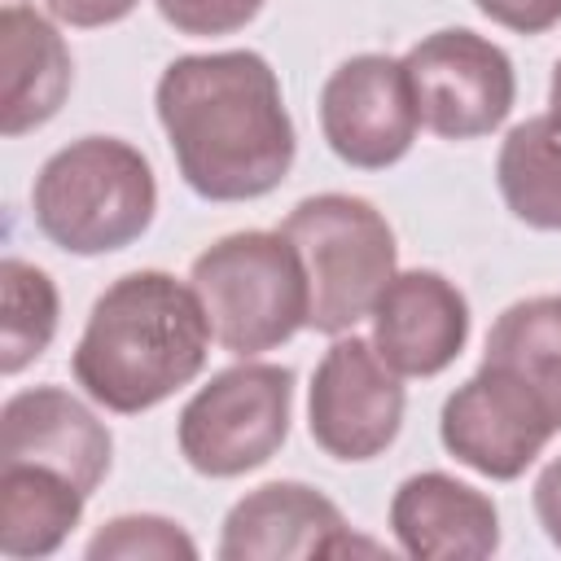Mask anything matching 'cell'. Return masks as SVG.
I'll return each mask as SVG.
<instances>
[{
	"label": "cell",
	"instance_id": "18",
	"mask_svg": "<svg viewBox=\"0 0 561 561\" xmlns=\"http://www.w3.org/2000/svg\"><path fill=\"white\" fill-rule=\"evenodd\" d=\"M482 359L526 381L561 430V298L539 294L504 307L486 333Z\"/></svg>",
	"mask_w": 561,
	"mask_h": 561
},
{
	"label": "cell",
	"instance_id": "17",
	"mask_svg": "<svg viewBox=\"0 0 561 561\" xmlns=\"http://www.w3.org/2000/svg\"><path fill=\"white\" fill-rule=\"evenodd\" d=\"M495 184L526 228L561 232V114H530L500 140Z\"/></svg>",
	"mask_w": 561,
	"mask_h": 561
},
{
	"label": "cell",
	"instance_id": "15",
	"mask_svg": "<svg viewBox=\"0 0 561 561\" xmlns=\"http://www.w3.org/2000/svg\"><path fill=\"white\" fill-rule=\"evenodd\" d=\"M75 83L61 31L31 4L9 0L0 13V131L26 136L57 118Z\"/></svg>",
	"mask_w": 561,
	"mask_h": 561
},
{
	"label": "cell",
	"instance_id": "14",
	"mask_svg": "<svg viewBox=\"0 0 561 561\" xmlns=\"http://www.w3.org/2000/svg\"><path fill=\"white\" fill-rule=\"evenodd\" d=\"M399 552L421 561H482L500 548V508L486 491L425 469L399 482L390 500Z\"/></svg>",
	"mask_w": 561,
	"mask_h": 561
},
{
	"label": "cell",
	"instance_id": "22",
	"mask_svg": "<svg viewBox=\"0 0 561 561\" xmlns=\"http://www.w3.org/2000/svg\"><path fill=\"white\" fill-rule=\"evenodd\" d=\"M478 13L491 22L517 31V35H543L561 22V0H473Z\"/></svg>",
	"mask_w": 561,
	"mask_h": 561
},
{
	"label": "cell",
	"instance_id": "9",
	"mask_svg": "<svg viewBox=\"0 0 561 561\" xmlns=\"http://www.w3.org/2000/svg\"><path fill=\"white\" fill-rule=\"evenodd\" d=\"M552 434H561V430L548 416V408L539 403V394L486 359L478 364V373L469 381H460L447 394V403L438 412L443 447L460 465H469L473 473H482L491 482L522 478L539 460V451L548 447Z\"/></svg>",
	"mask_w": 561,
	"mask_h": 561
},
{
	"label": "cell",
	"instance_id": "23",
	"mask_svg": "<svg viewBox=\"0 0 561 561\" xmlns=\"http://www.w3.org/2000/svg\"><path fill=\"white\" fill-rule=\"evenodd\" d=\"M57 22H66V26H83V31H92V26H110V22H123L140 0H39Z\"/></svg>",
	"mask_w": 561,
	"mask_h": 561
},
{
	"label": "cell",
	"instance_id": "1",
	"mask_svg": "<svg viewBox=\"0 0 561 561\" xmlns=\"http://www.w3.org/2000/svg\"><path fill=\"white\" fill-rule=\"evenodd\" d=\"M153 105L184 184L206 202L267 197L294 167L280 79L250 48L175 57L158 75Z\"/></svg>",
	"mask_w": 561,
	"mask_h": 561
},
{
	"label": "cell",
	"instance_id": "21",
	"mask_svg": "<svg viewBox=\"0 0 561 561\" xmlns=\"http://www.w3.org/2000/svg\"><path fill=\"white\" fill-rule=\"evenodd\" d=\"M162 22H171L180 35H232L259 18L267 0H153Z\"/></svg>",
	"mask_w": 561,
	"mask_h": 561
},
{
	"label": "cell",
	"instance_id": "20",
	"mask_svg": "<svg viewBox=\"0 0 561 561\" xmlns=\"http://www.w3.org/2000/svg\"><path fill=\"white\" fill-rule=\"evenodd\" d=\"M197 543L180 530V522L158 513H123L110 517L88 539V561H193Z\"/></svg>",
	"mask_w": 561,
	"mask_h": 561
},
{
	"label": "cell",
	"instance_id": "2",
	"mask_svg": "<svg viewBox=\"0 0 561 561\" xmlns=\"http://www.w3.org/2000/svg\"><path fill=\"white\" fill-rule=\"evenodd\" d=\"M210 342L193 285L145 267L118 276L92 302L70 368L92 403L136 416L188 386L202 373Z\"/></svg>",
	"mask_w": 561,
	"mask_h": 561
},
{
	"label": "cell",
	"instance_id": "5",
	"mask_svg": "<svg viewBox=\"0 0 561 561\" xmlns=\"http://www.w3.org/2000/svg\"><path fill=\"white\" fill-rule=\"evenodd\" d=\"M285 241L298 250L307 272V329L324 337L351 333L368 320L377 294L399 272V245L386 215L351 193L302 197L285 224Z\"/></svg>",
	"mask_w": 561,
	"mask_h": 561
},
{
	"label": "cell",
	"instance_id": "6",
	"mask_svg": "<svg viewBox=\"0 0 561 561\" xmlns=\"http://www.w3.org/2000/svg\"><path fill=\"white\" fill-rule=\"evenodd\" d=\"M294 373L285 364H232L215 373L180 412L175 443L193 473L241 478L267 465L289 438Z\"/></svg>",
	"mask_w": 561,
	"mask_h": 561
},
{
	"label": "cell",
	"instance_id": "11",
	"mask_svg": "<svg viewBox=\"0 0 561 561\" xmlns=\"http://www.w3.org/2000/svg\"><path fill=\"white\" fill-rule=\"evenodd\" d=\"M373 346L399 377H438L451 368L469 342V302L465 294L430 267L394 272L377 294Z\"/></svg>",
	"mask_w": 561,
	"mask_h": 561
},
{
	"label": "cell",
	"instance_id": "8",
	"mask_svg": "<svg viewBox=\"0 0 561 561\" xmlns=\"http://www.w3.org/2000/svg\"><path fill=\"white\" fill-rule=\"evenodd\" d=\"M403 377L377 355L373 337L342 333L311 373L307 430L333 460L359 465L381 456L403 425Z\"/></svg>",
	"mask_w": 561,
	"mask_h": 561
},
{
	"label": "cell",
	"instance_id": "19",
	"mask_svg": "<svg viewBox=\"0 0 561 561\" xmlns=\"http://www.w3.org/2000/svg\"><path fill=\"white\" fill-rule=\"evenodd\" d=\"M57 285L44 267L9 254L0 263V373L13 377L35 364L57 333Z\"/></svg>",
	"mask_w": 561,
	"mask_h": 561
},
{
	"label": "cell",
	"instance_id": "10",
	"mask_svg": "<svg viewBox=\"0 0 561 561\" xmlns=\"http://www.w3.org/2000/svg\"><path fill=\"white\" fill-rule=\"evenodd\" d=\"M421 114L403 57L359 53L346 57L320 88V131L329 149L359 171L394 167L416 140Z\"/></svg>",
	"mask_w": 561,
	"mask_h": 561
},
{
	"label": "cell",
	"instance_id": "24",
	"mask_svg": "<svg viewBox=\"0 0 561 561\" xmlns=\"http://www.w3.org/2000/svg\"><path fill=\"white\" fill-rule=\"evenodd\" d=\"M530 504H535V517H539L548 543L561 552V456L539 469L535 491H530Z\"/></svg>",
	"mask_w": 561,
	"mask_h": 561
},
{
	"label": "cell",
	"instance_id": "25",
	"mask_svg": "<svg viewBox=\"0 0 561 561\" xmlns=\"http://www.w3.org/2000/svg\"><path fill=\"white\" fill-rule=\"evenodd\" d=\"M548 105H552V114H561V61L552 66V83H548Z\"/></svg>",
	"mask_w": 561,
	"mask_h": 561
},
{
	"label": "cell",
	"instance_id": "16",
	"mask_svg": "<svg viewBox=\"0 0 561 561\" xmlns=\"http://www.w3.org/2000/svg\"><path fill=\"white\" fill-rule=\"evenodd\" d=\"M88 495L57 469L4 460L0 465V552L13 561L53 557L79 526Z\"/></svg>",
	"mask_w": 561,
	"mask_h": 561
},
{
	"label": "cell",
	"instance_id": "3",
	"mask_svg": "<svg viewBox=\"0 0 561 561\" xmlns=\"http://www.w3.org/2000/svg\"><path fill=\"white\" fill-rule=\"evenodd\" d=\"M35 228L66 254H114L145 237L158 210L149 158L118 136H83L57 149L31 184Z\"/></svg>",
	"mask_w": 561,
	"mask_h": 561
},
{
	"label": "cell",
	"instance_id": "13",
	"mask_svg": "<svg viewBox=\"0 0 561 561\" xmlns=\"http://www.w3.org/2000/svg\"><path fill=\"white\" fill-rule=\"evenodd\" d=\"M351 548L342 508L307 482H267L241 495L219 530L224 561H307Z\"/></svg>",
	"mask_w": 561,
	"mask_h": 561
},
{
	"label": "cell",
	"instance_id": "12",
	"mask_svg": "<svg viewBox=\"0 0 561 561\" xmlns=\"http://www.w3.org/2000/svg\"><path fill=\"white\" fill-rule=\"evenodd\" d=\"M4 460L57 469L83 495H92L101 478L110 473L114 434L70 390L35 386V390L9 394L0 408V465Z\"/></svg>",
	"mask_w": 561,
	"mask_h": 561
},
{
	"label": "cell",
	"instance_id": "4",
	"mask_svg": "<svg viewBox=\"0 0 561 561\" xmlns=\"http://www.w3.org/2000/svg\"><path fill=\"white\" fill-rule=\"evenodd\" d=\"M188 285L202 298L210 337L237 359L276 351L307 329V272L280 228L219 237L193 259Z\"/></svg>",
	"mask_w": 561,
	"mask_h": 561
},
{
	"label": "cell",
	"instance_id": "7",
	"mask_svg": "<svg viewBox=\"0 0 561 561\" xmlns=\"http://www.w3.org/2000/svg\"><path fill=\"white\" fill-rule=\"evenodd\" d=\"M403 70L421 127L443 140L491 136L517 101L508 53L469 26H443L416 39L403 53Z\"/></svg>",
	"mask_w": 561,
	"mask_h": 561
}]
</instances>
